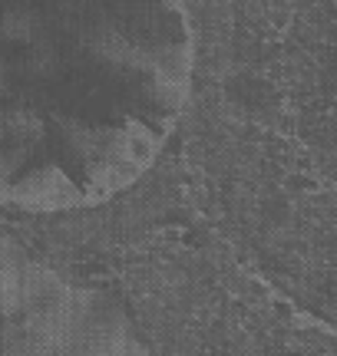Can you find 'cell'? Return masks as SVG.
<instances>
[{"label": "cell", "mask_w": 337, "mask_h": 356, "mask_svg": "<svg viewBox=\"0 0 337 356\" xmlns=\"http://www.w3.org/2000/svg\"><path fill=\"white\" fill-rule=\"evenodd\" d=\"M83 221L337 211V0H126L66 132Z\"/></svg>", "instance_id": "6da1fadb"}]
</instances>
